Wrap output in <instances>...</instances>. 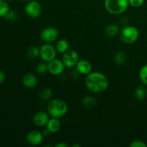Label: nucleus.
I'll use <instances>...</instances> for the list:
<instances>
[{"label":"nucleus","mask_w":147,"mask_h":147,"mask_svg":"<svg viewBox=\"0 0 147 147\" xmlns=\"http://www.w3.org/2000/svg\"><path fill=\"white\" fill-rule=\"evenodd\" d=\"M85 83L89 90L94 93H100L109 87L107 77L100 72H91L87 75Z\"/></svg>","instance_id":"nucleus-1"},{"label":"nucleus","mask_w":147,"mask_h":147,"mask_svg":"<svg viewBox=\"0 0 147 147\" xmlns=\"http://www.w3.org/2000/svg\"><path fill=\"white\" fill-rule=\"evenodd\" d=\"M67 105L65 100L60 98L52 100L47 106V112L53 118H61L66 114L67 111Z\"/></svg>","instance_id":"nucleus-2"},{"label":"nucleus","mask_w":147,"mask_h":147,"mask_svg":"<svg viewBox=\"0 0 147 147\" xmlns=\"http://www.w3.org/2000/svg\"><path fill=\"white\" fill-rule=\"evenodd\" d=\"M129 5V0H105L106 11L113 15H119L126 11Z\"/></svg>","instance_id":"nucleus-3"},{"label":"nucleus","mask_w":147,"mask_h":147,"mask_svg":"<svg viewBox=\"0 0 147 147\" xmlns=\"http://www.w3.org/2000/svg\"><path fill=\"white\" fill-rule=\"evenodd\" d=\"M139 31L134 26L126 25L121 30L120 38L125 44H133L139 39Z\"/></svg>","instance_id":"nucleus-4"},{"label":"nucleus","mask_w":147,"mask_h":147,"mask_svg":"<svg viewBox=\"0 0 147 147\" xmlns=\"http://www.w3.org/2000/svg\"><path fill=\"white\" fill-rule=\"evenodd\" d=\"M56 51V48H55L52 45L47 43L40 47V56L43 61L49 63L55 58Z\"/></svg>","instance_id":"nucleus-5"},{"label":"nucleus","mask_w":147,"mask_h":147,"mask_svg":"<svg viewBox=\"0 0 147 147\" xmlns=\"http://www.w3.org/2000/svg\"><path fill=\"white\" fill-rule=\"evenodd\" d=\"M62 61L66 67H73L74 66H76L78 62L79 61L78 54L75 50H68L67 52L63 53Z\"/></svg>","instance_id":"nucleus-6"},{"label":"nucleus","mask_w":147,"mask_h":147,"mask_svg":"<svg viewBox=\"0 0 147 147\" xmlns=\"http://www.w3.org/2000/svg\"><path fill=\"white\" fill-rule=\"evenodd\" d=\"M42 7L40 3L35 0L28 1L25 6V12L31 18H37L41 14Z\"/></svg>","instance_id":"nucleus-7"},{"label":"nucleus","mask_w":147,"mask_h":147,"mask_svg":"<svg viewBox=\"0 0 147 147\" xmlns=\"http://www.w3.org/2000/svg\"><path fill=\"white\" fill-rule=\"evenodd\" d=\"M59 35L58 30L53 27L45 28L40 33L42 40L45 43H51L55 41Z\"/></svg>","instance_id":"nucleus-8"},{"label":"nucleus","mask_w":147,"mask_h":147,"mask_svg":"<svg viewBox=\"0 0 147 147\" xmlns=\"http://www.w3.org/2000/svg\"><path fill=\"white\" fill-rule=\"evenodd\" d=\"M48 66V72L53 76H60L64 72L65 66L63 61L59 59L55 58L47 63Z\"/></svg>","instance_id":"nucleus-9"},{"label":"nucleus","mask_w":147,"mask_h":147,"mask_svg":"<svg viewBox=\"0 0 147 147\" xmlns=\"http://www.w3.org/2000/svg\"><path fill=\"white\" fill-rule=\"evenodd\" d=\"M45 136L42 132L37 130H32L27 135V142L31 146H38L42 142Z\"/></svg>","instance_id":"nucleus-10"},{"label":"nucleus","mask_w":147,"mask_h":147,"mask_svg":"<svg viewBox=\"0 0 147 147\" xmlns=\"http://www.w3.org/2000/svg\"><path fill=\"white\" fill-rule=\"evenodd\" d=\"M49 120H50V118H49L48 113L43 111L37 112L33 116V122L36 126L39 127L45 126Z\"/></svg>","instance_id":"nucleus-11"},{"label":"nucleus","mask_w":147,"mask_h":147,"mask_svg":"<svg viewBox=\"0 0 147 147\" xmlns=\"http://www.w3.org/2000/svg\"><path fill=\"white\" fill-rule=\"evenodd\" d=\"M22 82L23 86H25L26 88H32L35 87L37 86V83H38V80H37V78L36 77L35 75L28 73L23 76Z\"/></svg>","instance_id":"nucleus-12"},{"label":"nucleus","mask_w":147,"mask_h":147,"mask_svg":"<svg viewBox=\"0 0 147 147\" xmlns=\"http://www.w3.org/2000/svg\"><path fill=\"white\" fill-rule=\"evenodd\" d=\"M76 69L82 75H88L92 72V65L86 60H80L76 65Z\"/></svg>","instance_id":"nucleus-13"},{"label":"nucleus","mask_w":147,"mask_h":147,"mask_svg":"<svg viewBox=\"0 0 147 147\" xmlns=\"http://www.w3.org/2000/svg\"><path fill=\"white\" fill-rule=\"evenodd\" d=\"M46 128L51 134H55L60 131L61 128V123L57 118H52L47 122Z\"/></svg>","instance_id":"nucleus-14"},{"label":"nucleus","mask_w":147,"mask_h":147,"mask_svg":"<svg viewBox=\"0 0 147 147\" xmlns=\"http://www.w3.org/2000/svg\"><path fill=\"white\" fill-rule=\"evenodd\" d=\"M106 34L109 37H113L117 35L119 32V26L116 24H110L106 27L105 30Z\"/></svg>","instance_id":"nucleus-15"},{"label":"nucleus","mask_w":147,"mask_h":147,"mask_svg":"<svg viewBox=\"0 0 147 147\" xmlns=\"http://www.w3.org/2000/svg\"><path fill=\"white\" fill-rule=\"evenodd\" d=\"M82 103H83V106L86 109H92L97 105V100L93 96H87L83 98Z\"/></svg>","instance_id":"nucleus-16"},{"label":"nucleus","mask_w":147,"mask_h":147,"mask_svg":"<svg viewBox=\"0 0 147 147\" xmlns=\"http://www.w3.org/2000/svg\"><path fill=\"white\" fill-rule=\"evenodd\" d=\"M69 50V42L66 40H58L56 44V50L60 53H65Z\"/></svg>","instance_id":"nucleus-17"},{"label":"nucleus","mask_w":147,"mask_h":147,"mask_svg":"<svg viewBox=\"0 0 147 147\" xmlns=\"http://www.w3.org/2000/svg\"><path fill=\"white\" fill-rule=\"evenodd\" d=\"M146 90L144 86H139L135 90V97L139 100H144L146 97Z\"/></svg>","instance_id":"nucleus-18"},{"label":"nucleus","mask_w":147,"mask_h":147,"mask_svg":"<svg viewBox=\"0 0 147 147\" xmlns=\"http://www.w3.org/2000/svg\"><path fill=\"white\" fill-rule=\"evenodd\" d=\"M115 61L116 63L119 65H123L127 60V55L126 53L123 51H119L115 55Z\"/></svg>","instance_id":"nucleus-19"},{"label":"nucleus","mask_w":147,"mask_h":147,"mask_svg":"<svg viewBox=\"0 0 147 147\" xmlns=\"http://www.w3.org/2000/svg\"><path fill=\"white\" fill-rule=\"evenodd\" d=\"M9 11V6L5 0H0V17H4Z\"/></svg>","instance_id":"nucleus-20"},{"label":"nucleus","mask_w":147,"mask_h":147,"mask_svg":"<svg viewBox=\"0 0 147 147\" xmlns=\"http://www.w3.org/2000/svg\"><path fill=\"white\" fill-rule=\"evenodd\" d=\"M27 57L30 59H34L40 55V49L36 46H32L27 50Z\"/></svg>","instance_id":"nucleus-21"},{"label":"nucleus","mask_w":147,"mask_h":147,"mask_svg":"<svg viewBox=\"0 0 147 147\" xmlns=\"http://www.w3.org/2000/svg\"><path fill=\"white\" fill-rule=\"evenodd\" d=\"M53 96V90L49 88H45L42 89L40 93V97L42 100H47Z\"/></svg>","instance_id":"nucleus-22"},{"label":"nucleus","mask_w":147,"mask_h":147,"mask_svg":"<svg viewBox=\"0 0 147 147\" xmlns=\"http://www.w3.org/2000/svg\"><path fill=\"white\" fill-rule=\"evenodd\" d=\"M139 78L144 84L147 86V64L141 68L139 71Z\"/></svg>","instance_id":"nucleus-23"},{"label":"nucleus","mask_w":147,"mask_h":147,"mask_svg":"<svg viewBox=\"0 0 147 147\" xmlns=\"http://www.w3.org/2000/svg\"><path fill=\"white\" fill-rule=\"evenodd\" d=\"M36 71L40 75H43L45 73H46V72L48 71V66H47V64L44 63H39L37 65V67H36Z\"/></svg>","instance_id":"nucleus-24"},{"label":"nucleus","mask_w":147,"mask_h":147,"mask_svg":"<svg viewBox=\"0 0 147 147\" xmlns=\"http://www.w3.org/2000/svg\"><path fill=\"white\" fill-rule=\"evenodd\" d=\"M17 14L16 13L15 11L14 10H10L7 13V14L5 15L4 18L7 19V20H9V21H14V20L17 19Z\"/></svg>","instance_id":"nucleus-25"},{"label":"nucleus","mask_w":147,"mask_h":147,"mask_svg":"<svg viewBox=\"0 0 147 147\" xmlns=\"http://www.w3.org/2000/svg\"><path fill=\"white\" fill-rule=\"evenodd\" d=\"M145 0H129V5L134 7H139L144 3Z\"/></svg>","instance_id":"nucleus-26"},{"label":"nucleus","mask_w":147,"mask_h":147,"mask_svg":"<svg viewBox=\"0 0 147 147\" xmlns=\"http://www.w3.org/2000/svg\"><path fill=\"white\" fill-rule=\"evenodd\" d=\"M131 147H147V144L142 140H135L130 144Z\"/></svg>","instance_id":"nucleus-27"},{"label":"nucleus","mask_w":147,"mask_h":147,"mask_svg":"<svg viewBox=\"0 0 147 147\" xmlns=\"http://www.w3.org/2000/svg\"><path fill=\"white\" fill-rule=\"evenodd\" d=\"M6 79V74L4 71L0 70V84L3 83Z\"/></svg>","instance_id":"nucleus-28"},{"label":"nucleus","mask_w":147,"mask_h":147,"mask_svg":"<svg viewBox=\"0 0 147 147\" xmlns=\"http://www.w3.org/2000/svg\"><path fill=\"white\" fill-rule=\"evenodd\" d=\"M120 22L121 23V24H123V25H126V24L128 23V19L126 18V17H123L121 18L120 20Z\"/></svg>","instance_id":"nucleus-29"},{"label":"nucleus","mask_w":147,"mask_h":147,"mask_svg":"<svg viewBox=\"0 0 147 147\" xmlns=\"http://www.w3.org/2000/svg\"><path fill=\"white\" fill-rule=\"evenodd\" d=\"M56 147H69V145L66 143H63V142H60L58 143L57 144H56Z\"/></svg>","instance_id":"nucleus-30"},{"label":"nucleus","mask_w":147,"mask_h":147,"mask_svg":"<svg viewBox=\"0 0 147 147\" xmlns=\"http://www.w3.org/2000/svg\"><path fill=\"white\" fill-rule=\"evenodd\" d=\"M42 134H43V136H44L45 137V136H48L49 135H50L51 133H50V131H49L48 129H47V128H46V129H45V130L43 131Z\"/></svg>","instance_id":"nucleus-31"},{"label":"nucleus","mask_w":147,"mask_h":147,"mask_svg":"<svg viewBox=\"0 0 147 147\" xmlns=\"http://www.w3.org/2000/svg\"><path fill=\"white\" fill-rule=\"evenodd\" d=\"M73 147H76V146H77V147H80V144H73Z\"/></svg>","instance_id":"nucleus-32"},{"label":"nucleus","mask_w":147,"mask_h":147,"mask_svg":"<svg viewBox=\"0 0 147 147\" xmlns=\"http://www.w3.org/2000/svg\"><path fill=\"white\" fill-rule=\"evenodd\" d=\"M22 1H27V2H28V1H31V0H22Z\"/></svg>","instance_id":"nucleus-33"},{"label":"nucleus","mask_w":147,"mask_h":147,"mask_svg":"<svg viewBox=\"0 0 147 147\" xmlns=\"http://www.w3.org/2000/svg\"><path fill=\"white\" fill-rule=\"evenodd\" d=\"M5 1H13V0H5Z\"/></svg>","instance_id":"nucleus-34"}]
</instances>
